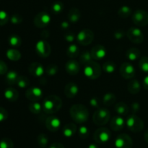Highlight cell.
I'll list each match as a JSON object with an SVG mask.
<instances>
[{"label": "cell", "instance_id": "cell-1", "mask_svg": "<svg viewBox=\"0 0 148 148\" xmlns=\"http://www.w3.org/2000/svg\"><path fill=\"white\" fill-rule=\"evenodd\" d=\"M69 113L72 120L77 123H84L89 118V111L82 104H75L71 107Z\"/></svg>", "mask_w": 148, "mask_h": 148}, {"label": "cell", "instance_id": "cell-2", "mask_svg": "<svg viewBox=\"0 0 148 148\" xmlns=\"http://www.w3.org/2000/svg\"><path fill=\"white\" fill-rule=\"evenodd\" d=\"M43 110L46 114H53L60 110L62 107V100L59 96L49 95L43 102Z\"/></svg>", "mask_w": 148, "mask_h": 148}, {"label": "cell", "instance_id": "cell-3", "mask_svg": "<svg viewBox=\"0 0 148 148\" xmlns=\"http://www.w3.org/2000/svg\"><path fill=\"white\" fill-rule=\"evenodd\" d=\"M111 118V113L106 107H100L97 109L92 115V121L97 126H104L108 123Z\"/></svg>", "mask_w": 148, "mask_h": 148}, {"label": "cell", "instance_id": "cell-4", "mask_svg": "<svg viewBox=\"0 0 148 148\" xmlns=\"http://www.w3.org/2000/svg\"><path fill=\"white\" fill-rule=\"evenodd\" d=\"M102 68L99 63L92 61L90 63L85 65L84 68V74L90 80H95L99 78L101 75Z\"/></svg>", "mask_w": 148, "mask_h": 148}, {"label": "cell", "instance_id": "cell-5", "mask_svg": "<svg viewBox=\"0 0 148 148\" xmlns=\"http://www.w3.org/2000/svg\"><path fill=\"white\" fill-rule=\"evenodd\" d=\"M126 126L131 131L138 133L143 131L144 128V122L136 114H132L127 118Z\"/></svg>", "mask_w": 148, "mask_h": 148}, {"label": "cell", "instance_id": "cell-6", "mask_svg": "<svg viewBox=\"0 0 148 148\" xmlns=\"http://www.w3.org/2000/svg\"><path fill=\"white\" fill-rule=\"evenodd\" d=\"M76 39L78 44L82 46H88L93 41L94 33L90 29H83L77 33Z\"/></svg>", "mask_w": 148, "mask_h": 148}, {"label": "cell", "instance_id": "cell-7", "mask_svg": "<svg viewBox=\"0 0 148 148\" xmlns=\"http://www.w3.org/2000/svg\"><path fill=\"white\" fill-rule=\"evenodd\" d=\"M111 133L109 129L105 127H101L97 129L93 134V139L97 143L105 144L111 139Z\"/></svg>", "mask_w": 148, "mask_h": 148}, {"label": "cell", "instance_id": "cell-8", "mask_svg": "<svg viewBox=\"0 0 148 148\" xmlns=\"http://www.w3.org/2000/svg\"><path fill=\"white\" fill-rule=\"evenodd\" d=\"M36 52L38 56L42 58H46L51 52V47L46 40H39L36 44Z\"/></svg>", "mask_w": 148, "mask_h": 148}, {"label": "cell", "instance_id": "cell-9", "mask_svg": "<svg viewBox=\"0 0 148 148\" xmlns=\"http://www.w3.org/2000/svg\"><path fill=\"white\" fill-rule=\"evenodd\" d=\"M132 19L136 26L143 27L148 24V13L143 10H137L133 13Z\"/></svg>", "mask_w": 148, "mask_h": 148}, {"label": "cell", "instance_id": "cell-10", "mask_svg": "<svg viewBox=\"0 0 148 148\" xmlns=\"http://www.w3.org/2000/svg\"><path fill=\"white\" fill-rule=\"evenodd\" d=\"M51 21L50 15L46 12H40L38 13L33 20V23L38 28H43L46 27Z\"/></svg>", "mask_w": 148, "mask_h": 148}, {"label": "cell", "instance_id": "cell-11", "mask_svg": "<svg viewBox=\"0 0 148 148\" xmlns=\"http://www.w3.org/2000/svg\"><path fill=\"white\" fill-rule=\"evenodd\" d=\"M127 36L130 41L134 44H141L144 41V34L139 28L131 27L127 32Z\"/></svg>", "mask_w": 148, "mask_h": 148}, {"label": "cell", "instance_id": "cell-12", "mask_svg": "<svg viewBox=\"0 0 148 148\" xmlns=\"http://www.w3.org/2000/svg\"><path fill=\"white\" fill-rule=\"evenodd\" d=\"M114 145L116 148H132V139L127 133H121L116 138Z\"/></svg>", "mask_w": 148, "mask_h": 148}, {"label": "cell", "instance_id": "cell-13", "mask_svg": "<svg viewBox=\"0 0 148 148\" xmlns=\"http://www.w3.org/2000/svg\"><path fill=\"white\" fill-rule=\"evenodd\" d=\"M120 75L124 79H132L136 74L135 68L134 65L129 62H123L119 69Z\"/></svg>", "mask_w": 148, "mask_h": 148}, {"label": "cell", "instance_id": "cell-14", "mask_svg": "<svg viewBox=\"0 0 148 148\" xmlns=\"http://www.w3.org/2000/svg\"><path fill=\"white\" fill-rule=\"evenodd\" d=\"M43 93L41 89L38 86L29 87L25 92V97L31 102H37L43 97Z\"/></svg>", "mask_w": 148, "mask_h": 148}, {"label": "cell", "instance_id": "cell-15", "mask_svg": "<svg viewBox=\"0 0 148 148\" xmlns=\"http://www.w3.org/2000/svg\"><path fill=\"white\" fill-rule=\"evenodd\" d=\"M62 122L60 119L55 115H50L46 120V127L51 132H56L60 129Z\"/></svg>", "mask_w": 148, "mask_h": 148}, {"label": "cell", "instance_id": "cell-16", "mask_svg": "<svg viewBox=\"0 0 148 148\" xmlns=\"http://www.w3.org/2000/svg\"><path fill=\"white\" fill-rule=\"evenodd\" d=\"M90 52L92 59H95V60H100V59H103L106 56L107 54L106 49L105 46L101 44L95 45L92 48Z\"/></svg>", "mask_w": 148, "mask_h": 148}, {"label": "cell", "instance_id": "cell-17", "mask_svg": "<svg viewBox=\"0 0 148 148\" xmlns=\"http://www.w3.org/2000/svg\"><path fill=\"white\" fill-rule=\"evenodd\" d=\"M28 71L30 75L33 76L40 77L46 73V69L39 62H33L29 65Z\"/></svg>", "mask_w": 148, "mask_h": 148}, {"label": "cell", "instance_id": "cell-18", "mask_svg": "<svg viewBox=\"0 0 148 148\" xmlns=\"http://www.w3.org/2000/svg\"><path fill=\"white\" fill-rule=\"evenodd\" d=\"M126 125V121L121 115H116L113 117L110 121V127L113 131H119L124 129Z\"/></svg>", "mask_w": 148, "mask_h": 148}, {"label": "cell", "instance_id": "cell-19", "mask_svg": "<svg viewBox=\"0 0 148 148\" xmlns=\"http://www.w3.org/2000/svg\"><path fill=\"white\" fill-rule=\"evenodd\" d=\"M66 73L71 75H76L80 70V65L78 61L75 59H71L66 62L65 65Z\"/></svg>", "mask_w": 148, "mask_h": 148}, {"label": "cell", "instance_id": "cell-20", "mask_svg": "<svg viewBox=\"0 0 148 148\" xmlns=\"http://www.w3.org/2000/svg\"><path fill=\"white\" fill-rule=\"evenodd\" d=\"M79 92V87L75 83H69L64 87V94L66 97L72 99L77 96Z\"/></svg>", "mask_w": 148, "mask_h": 148}, {"label": "cell", "instance_id": "cell-21", "mask_svg": "<svg viewBox=\"0 0 148 148\" xmlns=\"http://www.w3.org/2000/svg\"><path fill=\"white\" fill-rule=\"evenodd\" d=\"M68 20L71 23H77L81 18V12L77 7H72L67 15Z\"/></svg>", "mask_w": 148, "mask_h": 148}, {"label": "cell", "instance_id": "cell-22", "mask_svg": "<svg viewBox=\"0 0 148 148\" xmlns=\"http://www.w3.org/2000/svg\"><path fill=\"white\" fill-rule=\"evenodd\" d=\"M77 128L75 123H67L63 126L62 134L66 138L72 137L76 133Z\"/></svg>", "mask_w": 148, "mask_h": 148}, {"label": "cell", "instance_id": "cell-23", "mask_svg": "<svg viewBox=\"0 0 148 148\" xmlns=\"http://www.w3.org/2000/svg\"><path fill=\"white\" fill-rule=\"evenodd\" d=\"M4 97L10 102H15L19 97V93L15 89L12 87H8L4 90Z\"/></svg>", "mask_w": 148, "mask_h": 148}, {"label": "cell", "instance_id": "cell-24", "mask_svg": "<svg viewBox=\"0 0 148 148\" xmlns=\"http://www.w3.org/2000/svg\"><path fill=\"white\" fill-rule=\"evenodd\" d=\"M127 89L129 92L132 94H137L141 90V84L140 81L137 79H132L128 83Z\"/></svg>", "mask_w": 148, "mask_h": 148}, {"label": "cell", "instance_id": "cell-25", "mask_svg": "<svg viewBox=\"0 0 148 148\" xmlns=\"http://www.w3.org/2000/svg\"><path fill=\"white\" fill-rule=\"evenodd\" d=\"M141 56V52L137 48H130L126 52V57L130 61H136Z\"/></svg>", "mask_w": 148, "mask_h": 148}, {"label": "cell", "instance_id": "cell-26", "mask_svg": "<svg viewBox=\"0 0 148 148\" xmlns=\"http://www.w3.org/2000/svg\"><path fill=\"white\" fill-rule=\"evenodd\" d=\"M114 110H115L116 113L121 116L127 115L129 113V107L126 103L123 102H120L116 103L114 107Z\"/></svg>", "mask_w": 148, "mask_h": 148}, {"label": "cell", "instance_id": "cell-27", "mask_svg": "<svg viewBox=\"0 0 148 148\" xmlns=\"http://www.w3.org/2000/svg\"><path fill=\"white\" fill-rule=\"evenodd\" d=\"M19 77H20V75L17 71H10L6 74V82L9 85H14V84H17Z\"/></svg>", "mask_w": 148, "mask_h": 148}, {"label": "cell", "instance_id": "cell-28", "mask_svg": "<svg viewBox=\"0 0 148 148\" xmlns=\"http://www.w3.org/2000/svg\"><path fill=\"white\" fill-rule=\"evenodd\" d=\"M79 46L77 44H72L69 45L66 49V55L71 59H74L79 56Z\"/></svg>", "mask_w": 148, "mask_h": 148}, {"label": "cell", "instance_id": "cell-29", "mask_svg": "<svg viewBox=\"0 0 148 148\" xmlns=\"http://www.w3.org/2000/svg\"><path fill=\"white\" fill-rule=\"evenodd\" d=\"M79 60L80 64L84 65H86L87 64L90 63L92 61V55H91V52H89L88 50L82 51L80 53V56H79Z\"/></svg>", "mask_w": 148, "mask_h": 148}, {"label": "cell", "instance_id": "cell-30", "mask_svg": "<svg viewBox=\"0 0 148 148\" xmlns=\"http://www.w3.org/2000/svg\"><path fill=\"white\" fill-rule=\"evenodd\" d=\"M7 58L12 61H17L21 58V53L17 49H10L7 51Z\"/></svg>", "mask_w": 148, "mask_h": 148}, {"label": "cell", "instance_id": "cell-31", "mask_svg": "<svg viewBox=\"0 0 148 148\" xmlns=\"http://www.w3.org/2000/svg\"><path fill=\"white\" fill-rule=\"evenodd\" d=\"M116 100V95L111 92H108L105 94L103 97V102L105 105L106 106H111L115 103Z\"/></svg>", "mask_w": 148, "mask_h": 148}, {"label": "cell", "instance_id": "cell-32", "mask_svg": "<svg viewBox=\"0 0 148 148\" xmlns=\"http://www.w3.org/2000/svg\"><path fill=\"white\" fill-rule=\"evenodd\" d=\"M28 109L33 114L38 115L43 110V106L38 102H31L28 104Z\"/></svg>", "mask_w": 148, "mask_h": 148}, {"label": "cell", "instance_id": "cell-33", "mask_svg": "<svg viewBox=\"0 0 148 148\" xmlns=\"http://www.w3.org/2000/svg\"><path fill=\"white\" fill-rule=\"evenodd\" d=\"M8 43L12 47H19L22 44V39L18 35L12 34L8 38Z\"/></svg>", "mask_w": 148, "mask_h": 148}, {"label": "cell", "instance_id": "cell-34", "mask_svg": "<svg viewBox=\"0 0 148 148\" xmlns=\"http://www.w3.org/2000/svg\"><path fill=\"white\" fill-rule=\"evenodd\" d=\"M116 68V65L115 62L113 61H107V62H104V64L103 65L102 69L106 73L111 74L115 72Z\"/></svg>", "mask_w": 148, "mask_h": 148}, {"label": "cell", "instance_id": "cell-35", "mask_svg": "<svg viewBox=\"0 0 148 148\" xmlns=\"http://www.w3.org/2000/svg\"><path fill=\"white\" fill-rule=\"evenodd\" d=\"M132 9L128 6H122L118 10V15L121 18H127L132 15Z\"/></svg>", "mask_w": 148, "mask_h": 148}, {"label": "cell", "instance_id": "cell-36", "mask_svg": "<svg viewBox=\"0 0 148 148\" xmlns=\"http://www.w3.org/2000/svg\"><path fill=\"white\" fill-rule=\"evenodd\" d=\"M37 142L38 145L41 148L46 147L49 144V138H48L47 135L43 133H40L37 137Z\"/></svg>", "mask_w": 148, "mask_h": 148}, {"label": "cell", "instance_id": "cell-37", "mask_svg": "<svg viewBox=\"0 0 148 148\" xmlns=\"http://www.w3.org/2000/svg\"><path fill=\"white\" fill-rule=\"evenodd\" d=\"M51 10L53 14H59L64 10V4L60 1H56L51 4Z\"/></svg>", "mask_w": 148, "mask_h": 148}, {"label": "cell", "instance_id": "cell-38", "mask_svg": "<svg viewBox=\"0 0 148 148\" xmlns=\"http://www.w3.org/2000/svg\"><path fill=\"white\" fill-rule=\"evenodd\" d=\"M139 68L145 73L148 74V57H143L139 61Z\"/></svg>", "mask_w": 148, "mask_h": 148}, {"label": "cell", "instance_id": "cell-39", "mask_svg": "<svg viewBox=\"0 0 148 148\" xmlns=\"http://www.w3.org/2000/svg\"><path fill=\"white\" fill-rule=\"evenodd\" d=\"M59 71V67L56 64H50L46 68V73L49 76H53Z\"/></svg>", "mask_w": 148, "mask_h": 148}, {"label": "cell", "instance_id": "cell-40", "mask_svg": "<svg viewBox=\"0 0 148 148\" xmlns=\"http://www.w3.org/2000/svg\"><path fill=\"white\" fill-rule=\"evenodd\" d=\"M16 84H17L20 88L25 89L27 88V86H29V85H30V81H29V79L26 76H24V75H20Z\"/></svg>", "mask_w": 148, "mask_h": 148}, {"label": "cell", "instance_id": "cell-41", "mask_svg": "<svg viewBox=\"0 0 148 148\" xmlns=\"http://www.w3.org/2000/svg\"><path fill=\"white\" fill-rule=\"evenodd\" d=\"M0 148H14V143L11 139L4 137L0 140Z\"/></svg>", "mask_w": 148, "mask_h": 148}, {"label": "cell", "instance_id": "cell-42", "mask_svg": "<svg viewBox=\"0 0 148 148\" xmlns=\"http://www.w3.org/2000/svg\"><path fill=\"white\" fill-rule=\"evenodd\" d=\"M78 133H79V136L81 139H87L90 135V130L87 126H81L78 130Z\"/></svg>", "mask_w": 148, "mask_h": 148}, {"label": "cell", "instance_id": "cell-43", "mask_svg": "<svg viewBox=\"0 0 148 148\" xmlns=\"http://www.w3.org/2000/svg\"><path fill=\"white\" fill-rule=\"evenodd\" d=\"M9 20H10L9 15L4 10H1L0 11V26H4L5 24H7L8 23Z\"/></svg>", "mask_w": 148, "mask_h": 148}, {"label": "cell", "instance_id": "cell-44", "mask_svg": "<svg viewBox=\"0 0 148 148\" xmlns=\"http://www.w3.org/2000/svg\"><path fill=\"white\" fill-rule=\"evenodd\" d=\"M23 17L19 14H14L13 15H12L11 17H10V21H11V23L12 24L14 25L20 24L23 22Z\"/></svg>", "mask_w": 148, "mask_h": 148}, {"label": "cell", "instance_id": "cell-45", "mask_svg": "<svg viewBox=\"0 0 148 148\" xmlns=\"http://www.w3.org/2000/svg\"><path fill=\"white\" fill-rule=\"evenodd\" d=\"M8 118V112L4 107H0V122L6 120Z\"/></svg>", "mask_w": 148, "mask_h": 148}, {"label": "cell", "instance_id": "cell-46", "mask_svg": "<svg viewBox=\"0 0 148 148\" xmlns=\"http://www.w3.org/2000/svg\"><path fill=\"white\" fill-rule=\"evenodd\" d=\"M90 105L94 108L98 109L100 108V102L98 97H92L90 100Z\"/></svg>", "mask_w": 148, "mask_h": 148}, {"label": "cell", "instance_id": "cell-47", "mask_svg": "<svg viewBox=\"0 0 148 148\" xmlns=\"http://www.w3.org/2000/svg\"><path fill=\"white\" fill-rule=\"evenodd\" d=\"M7 71H8V68H7V64L4 61L0 59V75L7 74Z\"/></svg>", "mask_w": 148, "mask_h": 148}, {"label": "cell", "instance_id": "cell-48", "mask_svg": "<svg viewBox=\"0 0 148 148\" xmlns=\"http://www.w3.org/2000/svg\"><path fill=\"white\" fill-rule=\"evenodd\" d=\"M75 38H76L75 37V35L73 33H71V32L70 33H66L64 35V39L66 40V41L69 42V43L73 42L75 40Z\"/></svg>", "mask_w": 148, "mask_h": 148}, {"label": "cell", "instance_id": "cell-49", "mask_svg": "<svg viewBox=\"0 0 148 148\" xmlns=\"http://www.w3.org/2000/svg\"><path fill=\"white\" fill-rule=\"evenodd\" d=\"M124 35H125V33L122 30H118L114 32V38L117 40H120V39H123L124 37Z\"/></svg>", "mask_w": 148, "mask_h": 148}, {"label": "cell", "instance_id": "cell-50", "mask_svg": "<svg viewBox=\"0 0 148 148\" xmlns=\"http://www.w3.org/2000/svg\"><path fill=\"white\" fill-rule=\"evenodd\" d=\"M131 107H132V110L134 112V114H135L136 113H137V112L140 110V106L138 102H133L132 104Z\"/></svg>", "mask_w": 148, "mask_h": 148}, {"label": "cell", "instance_id": "cell-51", "mask_svg": "<svg viewBox=\"0 0 148 148\" xmlns=\"http://www.w3.org/2000/svg\"><path fill=\"white\" fill-rule=\"evenodd\" d=\"M49 148H65L62 144L59 143V142H54V143L51 144L49 147Z\"/></svg>", "mask_w": 148, "mask_h": 148}, {"label": "cell", "instance_id": "cell-52", "mask_svg": "<svg viewBox=\"0 0 148 148\" xmlns=\"http://www.w3.org/2000/svg\"><path fill=\"white\" fill-rule=\"evenodd\" d=\"M60 27L63 30H66V29H67L69 27V23L68 21H66V20L62 21L60 24Z\"/></svg>", "mask_w": 148, "mask_h": 148}, {"label": "cell", "instance_id": "cell-53", "mask_svg": "<svg viewBox=\"0 0 148 148\" xmlns=\"http://www.w3.org/2000/svg\"><path fill=\"white\" fill-rule=\"evenodd\" d=\"M143 86L145 89L148 90V74H147V75L145 76V78H143Z\"/></svg>", "mask_w": 148, "mask_h": 148}, {"label": "cell", "instance_id": "cell-54", "mask_svg": "<svg viewBox=\"0 0 148 148\" xmlns=\"http://www.w3.org/2000/svg\"><path fill=\"white\" fill-rule=\"evenodd\" d=\"M144 138H145V142H147V143H148V129L146 130V131L145 132Z\"/></svg>", "mask_w": 148, "mask_h": 148}, {"label": "cell", "instance_id": "cell-55", "mask_svg": "<svg viewBox=\"0 0 148 148\" xmlns=\"http://www.w3.org/2000/svg\"><path fill=\"white\" fill-rule=\"evenodd\" d=\"M88 148H98V146L95 143H92V144H90L88 145Z\"/></svg>", "mask_w": 148, "mask_h": 148}]
</instances>
